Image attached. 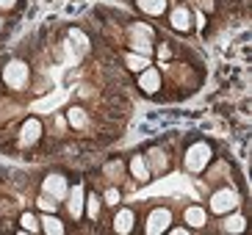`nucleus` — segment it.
I'll list each match as a JSON object with an SVG mask.
<instances>
[{"mask_svg": "<svg viewBox=\"0 0 252 235\" xmlns=\"http://www.w3.org/2000/svg\"><path fill=\"white\" fill-rule=\"evenodd\" d=\"M183 219H186V224H189L191 230H200V227H205L208 213H205V207H200V205H189L186 207V213H183Z\"/></svg>", "mask_w": 252, "mask_h": 235, "instance_id": "obj_14", "label": "nucleus"}, {"mask_svg": "<svg viewBox=\"0 0 252 235\" xmlns=\"http://www.w3.org/2000/svg\"><path fill=\"white\" fill-rule=\"evenodd\" d=\"M230 213H233V210H230ZM227 216V213H224ZM247 230V219L244 216H238V213H233V216H227V219H224V224H222V233H244Z\"/></svg>", "mask_w": 252, "mask_h": 235, "instance_id": "obj_19", "label": "nucleus"}, {"mask_svg": "<svg viewBox=\"0 0 252 235\" xmlns=\"http://www.w3.org/2000/svg\"><path fill=\"white\" fill-rule=\"evenodd\" d=\"M0 78H3V83H6L11 91H20V88L28 86L31 81V66L28 61L23 59H8L6 64H3V72H0Z\"/></svg>", "mask_w": 252, "mask_h": 235, "instance_id": "obj_2", "label": "nucleus"}, {"mask_svg": "<svg viewBox=\"0 0 252 235\" xmlns=\"http://www.w3.org/2000/svg\"><path fill=\"white\" fill-rule=\"evenodd\" d=\"M139 88L147 97L158 94V91H161V72H158V69H153V66L141 69V72H139Z\"/></svg>", "mask_w": 252, "mask_h": 235, "instance_id": "obj_8", "label": "nucleus"}, {"mask_svg": "<svg viewBox=\"0 0 252 235\" xmlns=\"http://www.w3.org/2000/svg\"><path fill=\"white\" fill-rule=\"evenodd\" d=\"M39 224H42V233H47V235H64L67 233V224H64L56 213H45L39 219Z\"/></svg>", "mask_w": 252, "mask_h": 235, "instance_id": "obj_15", "label": "nucleus"}, {"mask_svg": "<svg viewBox=\"0 0 252 235\" xmlns=\"http://www.w3.org/2000/svg\"><path fill=\"white\" fill-rule=\"evenodd\" d=\"M36 205L42 207L45 213H56V210H59V202H56L53 197H47V194H39V197H36Z\"/></svg>", "mask_w": 252, "mask_h": 235, "instance_id": "obj_22", "label": "nucleus"}, {"mask_svg": "<svg viewBox=\"0 0 252 235\" xmlns=\"http://www.w3.org/2000/svg\"><path fill=\"white\" fill-rule=\"evenodd\" d=\"M122 59H125V64H127V69H130V72H141V69H147V66H150V56H139V53H125Z\"/></svg>", "mask_w": 252, "mask_h": 235, "instance_id": "obj_20", "label": "nucleus"}, {"mask_svg": "<svg viewBox=\"0 0 252 235\" xmlns=\"http://www.w3.org/2000/svg\"><path fill=\"white\" fill-rule=\"evenodd\" d=\"M169 25L172 30H178V33H189L191 30V11L186 6H175L169 14Z\"/></svg>", "mask_w": 252, "mask_h": 235, "instance_id": "obj_11", "label": "nucleus"}, {"mask_svg": "<svg viewBox=\"0 0 252 235\" xmlns=\"http://www.w3.org/2000/svg\"><path fill=\"white\" fill-rule=\"evenodd\" d=\"M238 205H241V194L233 191V188H219V191H214L211 199H208V210L216 213V216L230 213V210H236Z\"/></svg>", "mask_w": 252, "mask_h": 235, "instance_id": "obj_3", "label": "nucleus"}, {"mask_svg": "<svg viewBox=\"0 0 252 235\" xmlns=\"http://www.w3.org/2000/svg\"><path fill=\"white\" fill-rule=\"evenodd\" d=\"M127 172H130V177L139 180V183H150V177H153L147 161H144V155H133V158L127 161Z\"/></svg>", "mask_w": 252, "mask_h": 235, "instance_id": "obj_12", "label": "nucleus"}, {"mask_svg": "<svg viewBox=\"0 0 252 235\" xmlns=\"http://www.w3.org/2000/svg\"><path fill=\"white\" fill-rule=\"evenodd\" d=\"M69 191V183H67V175H61V172H47L45 180H42V194L53 199H64Z\"/></svg>", "mask_w": 252, "mask_h": 235, "instance_id": "obj_6", "label": "nucleus"}, {"mask_svg": "<svg viewBox=\"0 0 252 235\" xmlns=\"http://www.w3.org/2000/svg\"><path fill=\"white\" fill-rule=\"evenodd\" d=\"M172 224V210L169 207H153L144 221V233L147 235H158V233H166Z\"/></svg>", "mask_w": 252, "mask_h": 235, "instance_id": "obj_7", "label": "nucleus"}, {"mask_svg": "<svg viewBox=\"0 0 252 235\" xmlns=\"http://www.w3.org/2000/svg\"><path fill=\"white\" fill-rule=\"evenodd\" d=\"M3 28H6V20H3V17H0V30H3Z\"/></svg>", "mask_w": 252, "mask_h": 235, "instance_id": "obj_27", "label": "nucleus"}, {"mask_svg": "<svg viewBox=\"0 0 252 235\" xmlns=\"http://www.w3.org/2000/svg\"><path fill=\"white\" fill-rule=\"evenodd\" d=\"M136 8L147 17H161L166 11V0H136Z\"/></svg>", "mask_w": 252, "mask_h": 235, "instance_id": "obj_17", "label": "nucleus"}, {"mask_svg": "<svg viewBox=\"0 0 252 235\" xmlns=\"http://www.w3.org/2000/svg\"><path fill=\"white\" fill-rule=\"evenodd\" d=\"M105 175L111 177V180H114V177H117V180H119V175H122V163H119V161H111V163H105Z\"/></svg>", "mask_w": 252, "mask_h": 235, "instance_id": "obj_23", "label": "nucleus"}, {"mask_svg": "<svg viewBox=\"0 0 252 235\" xmlns=\"http://www.w3.org/2000/svg\"><path fill=\"white\" fill-rule=\"evenodd\" d=\"M17 3L20 0H0V11H11V8H17Z\"/></svg>", "mask_w": 252, "mask_h": 235, "instance_id": "obj_25", "label": "nucleus"}, {"mask_svg": "<svg viewBox=\"0 0 252 235\" xmlns=\"http://www.w3.org/2000/svg\"><path fill=\"white\" fill-rule=\"evenodd\" d=\"M83 199H86L83 185L75 183L72 191H67V210H69V216H72V221H78L83 216Z\"/></svg>", "mask_w": 252, "mask_h": 235, "instance_id": "obj_10", "label": "nucleus"}, {"mask_svg": "<svg viewBox=\"0 0 252 235\" xmlns=\"http://www.w3.org/2000/svg\"><path fill=\"white\" fill-rule=\"evenodd\" d=\"M42 133H45V127H42V119L36 117H28L23 122V127H20V147L23 149H31V147H36L39 141H42Z\"/></svg>", "mask_w": 252, "mask_h": 235, "instance_id": "obj_5", "label": "nucleus"}, {"mask_svg": "<svg viewBox=\"0 0 252 235\" xmlns=\"http://www.w3.org/2000/svg\"><path fill=\"white\" fill-rule=\"evenodd\" d=\"M211 158H214V144H211V141H205V139L191 141L183 152V166L191 172V175H200V172H205Z\"/></svg>", "mask_w": 252, "mask_h": 235, "instance_id": "obj_1", "label": "nucleus"}, {"mask_svg": "<svg viewBox=\"0 0 252 235\" xmlns=\"http://www.w3.org/2000/svg\"><path fill=\"white\" fill-rule=\"evenodd\" d=\"M169 233L172 235H189V233H191V227H169Z\"/></svg>", "mask_w": 252, "mask_h": 235, "instance_id": "obj_26", "label": "nucleus"}, {"mask_svg": "<svg viewBox=\"0 0 252 235\" xmlns=\"http://www.w3.org/2000/svg\"><path fill=\"white\" fill-rule=\"evenodd\" d=\"M144 161H147L150 172H169V155H166V149H161V147H153L147 155H144Z\"/></svg>", "mask_w": 252, "mask_h": 235, "instance_id": "obj_13", "label": "nucleus"}, {"mask_svg": "<svg viewBox=\"0 0 252 235\" xmlns=\"http://www.w3.org/2000/svg\"><path fill=\"white\" fill-rule=\"evenodd\" d=\"M100 210H103V197L97 191H89L86 194V199H83V213L89 216L92 221L100 219Z\"/></svg>", "mask_w": 252, "mask_h": 235, "instance_id": "obj_16", "label": "nucleus"}, {"mask_svg": "<svg viewBox=\"0 0 252 235\" xmlns=\"http://www.w3.org/2000/svg\"><path fill=\"white\" fill-rule=\"evenodd\" d=\"M20 230L23 233H42V224H39V219L33 213H23L20 216Z\"/></svg>", "mask_w": 252, "mask_h": 235, "instance_id": "obj_21", "label": "nucleus"}, {"mask_svg": "<svg viewBox=\"0 0 252 235\" xmlns=\"http://www.w3.org/2000/svg\"><path fill=\"white\" fill-rule=\"evenodd\" d=\"M67 119L75 130H86V127H89V114H86V108H81V105H72V108L67 111Z\"/></svg>", "mask_w": 252, "mask_h": 235, "instance_id": "obj_18", "label": "nucleus"}, {"mask_svg": "<svg viewBox=\"0 0 252 235\" xmlns=\"http://www.w3.org/2000/svg\"><path fill=\"white\" fill-rule=\"evenodd\" d=\"M153 44H156L153 28L144 25V22H136L133 28H130V47H133V53H139V56H153Z\"/></svg>", "mask_w": 252, "mask_h": 235, "instance_id": "obj_4", "label": "nucleus"}, {"mask_svg": "<svg viewBox=\"0 0 252 235\" xmlns=\"http://www.w3.org/2000/svg\"><path fill=\"white\" fill-rule=\"evenodd\" d=\"M133 224H136L133 207H119L117 216H114V221H111V230L119 233V235H127V233H133Z\"/></svg>", "mask_w": 252, "mask_h": 235, "instance_id": "obj_9", "label": "nucleus"}, {"mask_svg": "<svg viewBox=\"0 0 252 235\" xmlns=\"http://www.w3.org/2000/svg\"><path fill=\"white\" fill-rule=\"evenodd\" d=\"M119 199H122V197H119V191H117V188H111V191H108V194L103 197V205H111V207H117V205H119Z\"/></svg>", "mask_w": 252, "mask_h": 235, "instance_id": "obj_24", "label": "nucleus"}]
</instances>
